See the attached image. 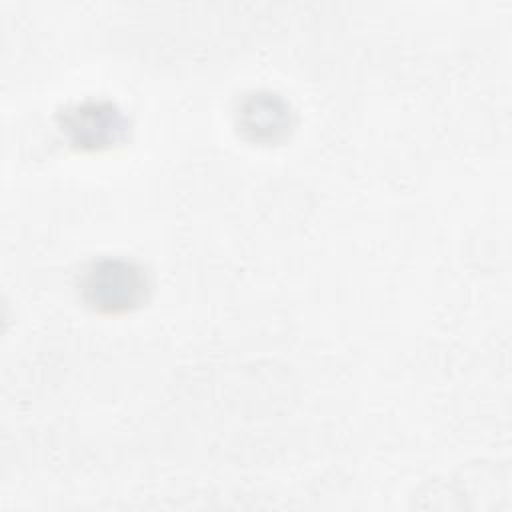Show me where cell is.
<instances>
[{
	"instance_id": "obj_2",
	"label": "cell",
	"mask_w": 512,
	"mask_h": 512,
	"mask_svg": "<svg viewBox=\"0 0 512 512\" xmlns=\"http://www.w3.org/2000/svg\"><path fill=\"white\" fill-rule=\"evenodd\" d=\"M62 128L72 136V142L84 148H100L118 140L124 132V116L102 102H88L70 108L64 114Z\"/></svg>"
},
{
	"instance_id": "obj_1",
	"label": "cell",
	"mask_w": 512,
	"mask_h": 512,
	"mask_svg": "<svg viewBox=\"0 0 512 512\" xmlns=\"http://www.w3.org/2000/svg\"><path fill=\"white\" fill-rule=\"evenodd\" d=\"M144 288V276L138 268L122 260H102L94 264L84 282L88 300L104 310H122L132 306Z\"/></svg>"
}]
</instances>
